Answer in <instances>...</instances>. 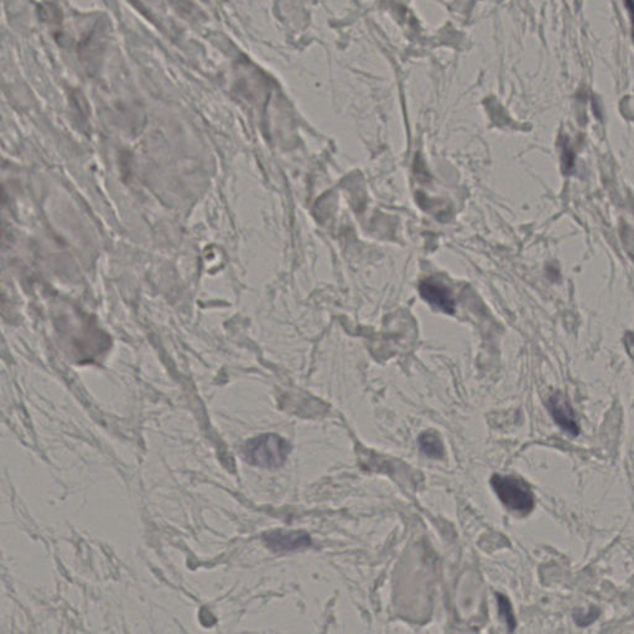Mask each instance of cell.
<instances>
[{"label":"cell","instance_id":"1","mask_svg":"<svg viewBox=\"0 0 634 634\" xmlns=\"http://www.w3.org/2000/svg\"><path fill=\"white\" fill-rule=\"evenodd\" d=\"M292 451V445L276 434L257 436L246 442L242 456L247 462L264 469L282 467Z\"/></svg>","mask_w":634,"mask_h":634},{"label":"cell","instance_id":"3","mask_svg":"<svg viewBox=\"0 0 634 634\" xmlns=\"http://www.w3.org/2000/svg\"><path fill=\"white\" fill-rule=\"evenodd\" d=\"M263 539L266 546L276 552H294L312 544L310 535L303 530H274L265 533Z\"/></svg>","mask_w":634,"mask_h":634},{"label":"cell","instance_id":"6","mask_svg":"<svg viewBox=\"0 0 634 634\" xmlns=\"http://www.w3.org/2000/svg\"><path fill=\"white\" fill-rule=\"evenodd\" d=\"M420 450L431 458H441L445 455V448L441 437L435 431L429 430L423 432L419 437Z\"/></svg>","mask_w":634,"mask_h":634},{"label":"cell","instance_id":"8","mask_svg":"<svg viewBox=\"0 0 634 634\" xmlns=\"http://www.w3.org/2000/svg\"><path fill=\"white\" fill-rule=\"evenodd\" d=\"M598 616H600V611L595 607H592L590 612L586 613L584 616H582V614H575V619H576V622H578L579 626L584 627V626H590L594 621L598 618Z\"/></svg>","mask_w":634,"mask_h":634},{"label":"cell","instance_id":"7","mask_svg":"<svg viewBox=\"0 0 634 634\" xmlns=\"http://www.w3.org/2000/svg\"><path fill=\"white\" fill-rule=\"evenodd\" d=\"M497 603H498V611L499 616L503 618L504 624H507L509 632H513L517 627V619L514 616L513 607L506 596L502 594H497Z\"/></svg>","mask_w":634,"mask_h":634},{"label":"cell","instance_id":"2","mask_svg":"<svg viewBox=\"0 0 634 634\" xmlns=\"http://www.w3.org/2000/svg\"><path fill=\"white\" fill-rule=\"evenodd\" d=\"M491 485L501 502L509 511L524 515L534 509V495L523 480L514 476L496 474L492 477Z\"/></svg>","mask_w":634,"mask_h":634},{"label":"cell","instance_id":"5","mask_svg":"<svg viewBox=\"0 0 634 634\" xmlns=\"http://www.w3.org/2000/svg\"><path fill=\"white\" fill-rule=\"evenodd\" d=\"M419 292L421 298L424 299L426 303H430L431 306L441 310L446 314H455V299L453 292L442 282L434 279H426L424 282H420Z\"/></svg>","mask_w":634,"mask_h":634},{"label":"cell","instance_id":"4","mask_svg":"<svg viewBox=\"0 0 634 634\" xmlns=\"http://www.w3.org/2000/svg\"><path fill=\"white\" fill-rule=\"evenodd\" d=\"M548 409L552 414V419L555 420L561 429L566 434L571 436L579 435V424L575 416V412L571 404L561 393H554L552 397L548 399Z\"/></svg>","mask_w":634,"mask_h":634}]
</instances>
